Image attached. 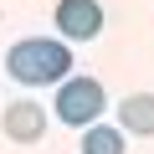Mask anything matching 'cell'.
I'll return each mask as SVG.
<instances>
[{"label":"cell","mask_w":154,"mask_h":154,"mask_svg":"<svg viewBox=\"0 0 154 154\" xmlns=\"http://www.w3.org/2000/svg\"><path fill=\"white\" fill-rule=\"evenodd\" d=\"M5 72L16 77L21 88H46V82H67L72 77V46L51 41V36H26L5 51Z\"/></svg>","instance_id":"1"},{"label":"cell","mask_w":154,"mask_h":154,"mask_svg":"<svg viewBox=\"0 0 154 154\" xmlns=\"http://www.w3.org/2000/svg\"><path fill=\"white\" fill-rule=\"evenodd\" d=\"M51 108H57V118L67 128H93L98 113L108 108V93H103L98 77H67V82L57 88V103Z\"/></svg>","instance_id":"2"},{"label":"cell","mask_w":154,"mask_h":154,"mask_svg":"<svg viewBox=\"0 0 154 154\" xmlns=\"http://www.w3.org/2000/svg\"><path fill=\"white\" fill-rule=\"evenodd\" d=\"M57 31L62 41H93L103 31V5L98 0H57Z\"/></svg>","instance_id":"3"},{"label":"cell","mask_w":154,"mask_h":154,"mask_svg":"<svg viewBox=\"0 0 154 154\" xmlns=\"http://www.w3.org/2000/svg\"><path fill=\"white\" fill-rule=\"evenodd\" d=\"M0 128H5V139H16V144H36L46 134V108L41 103H11Z\"/></svg>","instance_id":"4"},{"label":"cell","mask_w":154,"mask_h":154,"mask_svg":"<svg viewBox=\"0 0 154 154\" xmlns=\"http://www.w3.org/2000/svg\"><path fill=\"white\" fill-rule=\"evenodd\" d=\"M118 128L139 134V139H154V93H128L118 103Z\"/></svg>","instance_id":"5"},{"label":"cell","mask_w":154,"mask_h":154,"mask_svg":"<svg viewBox=\"0 0 154 154\" xmlns=\"http://www.w3.org/2000/svg\"><path fill=\"white\" fill-rule=\"evenodd\" d=\"M82 154H123V128H108V123L82 128Z\"/></svg>","instance_id":"6"}]
</instances>
